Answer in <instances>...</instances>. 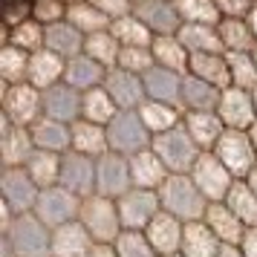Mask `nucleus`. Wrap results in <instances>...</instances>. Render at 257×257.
<instances>
[{
	"label": "nucleus",
	"mask_w": 257,
	"mask_h": 257,
	"mask_svg": "<svg viewBox=\"0 0 257 257\" xmlns=\"http://www.w3.org/2000/svg\"><path fill=\"white\" fill-rule=\"evenodd\" d=\"M110 32H113V38H116L121 47L151 49L153 41H156V38H153V32H151L145 24H142L136 15H127V18H118V21H113Z\"/></svg>",
	"instance_id": "obj_40"
},
{
	"label": "nucleus",
	"mask_w": 257,
	"mask_h": 257,
	"mask_svg": "<svg viewBox=\"0 0 257 257\" xmlns=\"http://www.w3.org/2000/svg\"><path fill=\"white\" fill-rule=\"evenodd\" d=\"M133 15L151 29L153 38L179 35V29H182V15L171 0H145L139 6H133Z\"/></svg>",
	"instance_id": "obj_15"
},
{
	"label": "nucleus",
	"mask_w": 257,
	"mask_h": 257,
	"mask_svg": "<svg viewBox=\"0 0 257 257\" xmlns=\"http://www.w3.org/2000/svg\"><path fill=\"white\" fill-rule=\"evenodd\" d=\"M130 174H133V188L142 191H159L165 185V179L171 176V171L162 165V159L148 148V151L130 156Z\"/></svg>",
	"instance_id": "obj_26"
},
{
	"label": "nucleus",
	"mask_w": 257,
	"mask_h": 257,
	"mask_svg": "<svg viewBox=\"0 0 257 257\" xmlns=\"http://www.w3.org/2000/svg\"><path fill=\"white\" fill-rule=\"evenodd\" d=\"M84 44H87V38L70 24V21H61V24H52L47 26V35H44V49L49 52H55L61 55L64 61L75 58V55H81L84 52Z\"/></svg>",
	"instance_id": "obj_29"
},
{
	"label": "nucleus",
	"mask_w": 257,
	"mask_h": 257,
	"mask_svg": "<svg viewBox=\"0 0 257 257\" xmlns=\"http://www.w3.org/2000/svg\"><path fill=\"white\" fill-rule=\"evenodd\" d=\"M78 222L93 234V240L98 245H116V240L121 237V231H124L121 217H118L116 199L98 197V194H93V197H87L81 202Z\"/></svg>",
	"instance_id": "obj_3"
},
{
	"label": "nucleus",
	"mask_w": 257,
	"mask_h": 257,
	"mask_svg": "<svg viewBox=\"0 0 257 257\" xmlns=\"http://www.w3.org/2000/svg\"><path fill=\"white\" fill-rule=\"evenodd\" d=\"M168 257H182V254H168Z\"/></svg>",
	"instance_id": "obj_63"
},
{
	"label": "nucleus",
	"mask_w": 257,
	"mask_h": 257,
	"mask_svg": "<svg viewBox=\"0 0 257 257\" xmlns=\"http://www.w3.org/2000/svg\"><path fill=\"white\" fill-rule=\"evenodd\" d=\"M245 182H248V188H251V191L257 194V168H254V171H251L248 176H245Z\"/></svg>",
	"instance_id": "obj_57"
},
{
	"label": "nucleus",
	"mask_w": 257,
	"mask_h": 257,
	"mask_svg": "<svg viewBox=\"0 0 257 257\" xmlns=\"http://www.w3.org/2000/svg\"><path fill=\"white\" fill-rule=\"evenodd\" d=\"M217 32H220V41H222V47H225V52H248V55H254L257 38L251 32L248 21L222 18L220 26H217Z\"/></svg>",
	"instance_id": "obj_37"
},
{
	"label": "nucleus",
	"mask_w": 257,
	"mask_h": 257,
	"mask_svg": "<svg viewBox=\"0 0 257 257\" xmlns=\"http://www.w3.org/2000/svg\"><path fill=\"white\" fill-rule=\"evenodd\" d=\"M217 116L222 118V124L228 130H251L257 121L254 95L248 93V90H237V87L222 90Z\"/></svg>",
	"instance_id": "obj_14"
},
{
	"label": "nucleus",
	"mask_w": 257,
	"mask_h": 257,
	"mask_svg": "<svg viewBox=\"0 0 257 257\" xmlns=\"http://www.w3.org/2000/svg\"><path fill=\"white\" fill-rule=\"evenodd\" d=\"M222 243L217 240V234L211 231L205 222H188L185 237H182V257H220Z\"/></svg>",
	"instance_id": "obj_33"
},
{
	"label": "nucleus",
	"mask_w": 257,
	"mask_h": 257,
	"mask_svg": "<svg viewBox=\"0 0 257 257\" xmlns=\"http://www.w3.org/2000/svg\"><path fill=\"white\" fill-rule=\"evenodd\" d=\"M245 21H248V26H251V32H254V38H257V3H254V9L248 12V18H245Z\"/></svg>",
	"instance_id": "obj_56"
},
{
	"label": "nucleus",
	"mask_w": 257,
	"mask_h": 257,
	"mask_svg": "<svg viewBox=\"0 0 257 257\" xmlns=\"http://www.w3.org/2000/svg\"><path fill=\"white\" fill-rule=\"evenodd\" d=\"M191 179L197 182V188L205 194L208 202H225L231 185L237 182L231 171L217 159V153H202L191 171Z\"/></svg>",
	"instance_id": "obj_10"
},
{
	"label": "nucleus",
	"mask_w": 257,
	"mask_h": 257,
	"mask_svg": "<svg viewBox=\"0 0 257 257\" xmlns=\"http://www.w3.org/2000/svg\"><path fill=\"white\" fill-rule=\"evenodd\" d=\"M95 245L98 243L93 240V234L78 220L52 231V257H90Z\"/></svg>",
	"instance_id": "obj_20"
},
{
	"label": "nucleus",
	"mask_w": 257,
	"mask_h": 257,
	"mask_svg": "<svg viewBox=\"0 0 257 257\" xmlns=\"http://www.w3.org/2000/svg\"><path fill=\"white\" fill-rule=\"evenodd\" d=\"M32 133V142H35L38 151H49V153H70L72 151V124H64V121H55L49 116H41L29 127Z\"/></svg>",
	"instance_id": "obj_22"
},
{
	"label": "nucleus",
	"mask_w": 257,
	"mask_h": 257,
	"mask_svg": "<svg viewBox=\"0 0 257 257\" xmlns=\"http://www.w3.org/2000/svg\"><path fill=\"white\" fill-rule=\"evenodd\" d=\"M107 72L101 64H95L90 55H75V58L67 61V72H64V84H70L72 90L78 93H87V90H95V87H104Z\"/></svg>",
	"instance_id": "obj_27"
},
{
	"label": "nucleus",
	"mask_w": 257,
	"mask_h": 257,
	"mask_svg": "<svg viewBox=\"0 0 257 257\" xmlns=\"http://www.w3.org/2000/svg\"><path fill=\"white\" fill-rule=\"evenodd\" d=\"M182 127L191 133V139L197 142V148L202 153H214V148L222 139V133L228 130L217 113H185Z\"/></svg>",
	"instance_id": "obj_25"
},
{
	"label": "nucleus",
	"mask_w": 257,
	"mask_h": 257,
	"mask_svg": "<svg viewBox=\"0 0 257 257\" xmlns=\"http://www.w3.org/2000/svg\"><path fill=\"white\" fill-rule=\"evenodd\" d=\"M156 67L151 49H139V47H121V55H118V70L133 72V75H145Z\"/></svg>",
	"instance_id": "obj_48"
},
{
	"label": "nucleus",
	"mask_w": 257,
	"mask_h": 257,
	"mask_svg": "<svg viewBox=\"0 0 257 257\" xmlns=\"http://www.w3.org/2000/svg\"><path fill=\"white\" fill-rule=\"evenodd\" d=\"M130 3H133V6H139V3H145V0H130Z\"/></svg>",
	"instance_id": "obj_60"
},
{
	"label": "nucleus",
	"mask_w": 257,
	"mask_h": 257,
	"mask_svg": "<svg viewBox=\"0 0 257 257\" xmlns=\"http://www.w3.org/2000/svg\"><path fill=\"white\" fill-rule=\"evenodd\" d=\"M29 75V52L12 47V44H3L0 47V81L6 84H26Z\"/></svg>",
	"instance_id": "obj_42"
},
{
	"label": "nucleus",
	"mask_w": 257,
	"mask_h": 257,
	"mask_svg": "<svg viewBox=\"0 0 257 257\" xmlns=\"http://www.w3.org/2000/svg\"><path fill=\"white\" fill-rule=\"evenodd\" d=\"M44 116V93L32 84H6L0 90V118L18 127H32Z\"/></svg>",
	"instance_id": "obj_5"
},
{
	"label": "nucleus",
	"mask_w": 257,
	"mask_h": 257,
	"mask_svg": "<svg viewBox=\"0 0 257 257\" xmlns=\"http://www.w3.org/2000/svg\"><path fill=\"white\" fill-rule=\"evenodd\" d=\"M81 197H75L72 191H67L64 185H52V188H44L41 197H38V205H35V214L38 220L44 222L47 228H61L67 222H75L78 214H81Z\"/></svg>",
	"instance_id": "obj_7"
},
{
	"label": "nucleus",
	"mask_w": 257,
	"mask_h": 257,
	"mask_svg": "<svg viewBox=\"0 0 257 257\" xmlns=\"http://www.w3.org/2000/svg\"><path fill=\"white\" fill-rule=\"evenodd\" d=\"M95 179H98V168H95V159L90 156H81V153H64V162H61V185L72 191L75 197H93L95 194Z\"/></svg>",
	"instance_id": "obj_13"
},
{
	"label": "nucleus",
	"mask_w": 257,
	"mask_h": 257,
	"mask_svg": "<svg viewBox=\"0 0 257 257\" xmlns=\"http://www.w3.org/2000/svg\"><path fill=\"white\" fill-rule=\"evenodd\" d=\"M64 72H67V61L49 52V49H38L29 55V75H26V84H32L35 90H49L55 84L64 81Z\"/></svg>",
	"instance_id": "obj_21"
},
{
	"label": "nucleus",
	"mask_w": 257,
	"mask_h": 257,
	"mask_svg": "<svg viewBox=\"0 0 257 257\" xmlns=\"http://www.w3.org/2000/svg\"><path fill=\"white\" fill-rule=\"evenodd\" d=\"M90 257H118V251H116V245H95Z\"/></svg>",
	"instance_id": "obj_54"
},
{
	"label": "nucleus",
	"mask_w": 257,
	"mask_h": 257,
	"mask_svg": "<svg viewBox=\"0 0 257 257\" xmlns=\"http://www.w3.org/2000/svg\"><path fill=\"white\" fill-rule=\"evenodd\" d=\"M44 35H47V26H41L38 21H24V24L6 29L3 44H12V47L24 49V52L32 55L38 49H44Z\"/></svg>",
	"instance_id": "obj_44"
},
{
	"label": "nucleus",
	"mask_w": 257,
	"mask_h": 257,
	"mask_svg": "<svg viewBox=\"0 0 257 257\" xmlns=\"http://www.w3.org/2000/svg\"><path fill=\"white\" fill-rule=\"evenodd\" d=\"M254 67H257V49H254Z\"/></svg>",
	"instance_id": "obj_62"
},
{
	"label": "nucleus",
	"mask_w": 257,
	"mask_h": 257,
	"mask_svg": "<svg viewBox=\"0 0 257 257\" xmlns=\"http://www.w3.org/2000/svg\"><path fill=\"white\" fill-rule=\"evenodd\" d=\"M220 257H245L240 245H222L220 248Z\"/></svg>",
	"instance_id": "obj_55"
},
{
	"label": "nucleus",
	"mask_w": 257,
	"mask_h": 257,
	"mask_svg": "<svg viewBox=\"0 0 257 257\" xmlns=\"http://www.w3.org/2000/svg\"><path fill=\"white\" fill-rule=\"evenodd\" d=\"M84 55H90L95 64H101L104 70H116L118 67V55H121V44H118L113 32H98V35H90L87 44H84Z\"/></svg>",
	"instance_id": "obj_43"
},
{
	"label": "nucleus",
	"mask_w": 257,
	"mask_h": 257,
	"mask_svg": "<svg viewBox=\"0 0 257 257\" xmlns=\"http://www.w3.org/2000/svg\"><path fill=\"white\" fill-rule=\"evenodd\" d=\"M251 95H254V110H257V90H254V93H251Z\"/></svg>",
	"instance_id": "obj_61"
},
{
	"label": "nucleus",
	"mask_w": 257,
	"mask_h": 257,
	"mask_svg": "<svg viewBox=\"0 0 257 257\" xmlns=\"http://www.w3.org/2000/svg\"><path fill=\"white\" fill-rule=\"evenodd\" d=\"M116 205H118V217H121L124 231H145L153 222V217L162 211L159 194L156 191H142V188L127 191L121 199H116Z\"/></svg>",
	"instance_id": "obj_12"
},
{
	"label": "nucleus",
	"mask_w": 257,
	"mask_h": 257,
	"mask_svg": "<svg viewBox=\"0 0 257 257\" xmlns=\"http://www.w3.org/2000/svg\"><path fill=\"white\" fill-rule=\"evenodd\" d=\"M214 153L234 174V179H245L257 168V153L251 139H248V130H225Z\"/></svg>",
	"instance_id": "obj_9"
},
{
	"label": "nucleus",
	"mask_w": 257,
	"mask_h": 257,
	"mask_svg": "<svg viewBox=\"0 0 257 257\" xmlns=\"http://www.w3.org/2000/svg\"><path fill=\"white\" fill-rule=\"evenodd\" d=\"M139 116L142 121H145V127L151 130V136H162V133H168V130H174L182 124V118H185V113L179 110V107H171V104H162V101H145V104L139 107Z\"/></svg>",
	"instance_id": "obj_36"
},
{
	"label": "nucleus",
	"mask_w": 257,
	"mask_h": 257,
	"mask_svg": "<svg viewBox=\"0 0 257 257\" xmlns=\"http://www.w3.org/2000/svg\"><path fill=\"white\" fill-rule=\"evenodd\" d=\"M35 151L29 127H18L12 121L0 118V162L3 168H24L26 159Z\"/></svg>",
	"instance_id": "obj_17"
},
{
	"label": "nucleus",
	"mask_w": 257,
	"mask_h": 257,
	"mask_svg": "<svg viewBox=\"0 0 257 257\" xmlns=\"http://www.w3.org/2000/svg\"><path fill=\"white\" fill-rule=\"evenodd\" d=\"M188 72L197 75L199 81L217 87V90H228L231 87V70H228V58L225 55H191Z\"/></svg>",
	"instance_id": "obj_34"
},
{
	"label": "nucleus",
	"mask_w": 257,
	"mask_h": 257,
	"mask_svg": "<svg viewBox=\"0 0 257 257\" xmlns=\"http://www.w3.org/2000/svg\"><path fill=\"white\" fill-rule=\"evenodd\" d=\"M202 222L217 234V240H220L222 245H240L243 243L245 225L240 222V217H237L225 202H211L208 211H205V217H202Z\"/></svg>",
	"instance_id": "obj_24"
},
{
	"label": "nucleus",
	"mask_w": 257,
	"mask_h": 257,
	"mask_svg": "<svg viewBox=\"0 0 257 257\" xmlns=\"http://www.w3.org/2000/svg\"><path fill=\"white\" fill-rule=\"evenodd\" d=\"M151 52H153L156 67L171 70V72H179V75H188V67H191V52H188L185 44H182L176 35L156 38V41H153V47H151Z\"/></svg>",
	"instance_id": "obj_32"
},
{
	"label": "nucleus",
	"mask_w": 257,
	"mask_h": 257,
	"mask_svg": "<svg viewBox=\"0 0 257 257\" xmlns=\"http://www.w3.org/2000/svg\"><path fill=\"white\" fill-rule=\"evenodd\" d=\"M228 58V70H231V87L237 90H257V67H254V55L248 52H225Z\"/></svg>",
	"instance_id": "obj_46"
},
{
	"label": "nucleus",
	"mask_w": 257,
	"mask_h": 257,
	"mask_svg": "<svg viewBox=\"0 0 257 257\" xmlns=\"http://www.w3.org/2000/svg\"><path fill=\"white\" fill-rule=\"evenodd\" d=\"M214 3H217L222 18H240V21H245L257 0H214Z\"/></svg>",
	"instance_id": "obj_52"
},
{
	"label": "nucleus",
	"mask_w": 257,
	"mask_h": 257,
	"mask_svg": "<svg viewBox=\"0 0 257 257\" xmlns=\"http://www.w3.org/2000/svg\"><path fill=\"white\" fill-rule=\"evenodd\" d=\"M116 251L118 257H159L145 231H121V237L116 240Z\"/></svg>",
	"instance_id": "obj_47"
},
{
	"label": "nucleus",
	"mask_w": 257,
	"mask_h": 257,
	"mask_svg": "<svg viewBox=\"0 0 257 257\" xmlns=\"http://www.w3.org/2000/svg\"><path fill=\"white\" fill-rule=\"evenodd\" d=\"M32 21L41 26H52L67 21V6L61 0H32Z\"/></svg>",
	"instance_id": "obj_49"
},
{
	"label": "nucleus",
	"mask_w": 257,
	"mask_h": 257,
	"mask_svg": "<svg viewBox=\"0 0 257 257\" xmlns=\"http://www.w3.org/2000/svg\"><path fill=\"white\" fill-rule=\"evenodd\" d=\"M72 151L90 156V159H101L104 153H110V142H107V127L93 124L87 118H78L72 124Z\"/></svg>",
	"instance_id": "obj_30"
},
{
	"label": "nucleus",
	"mask_w": 257,
	"mask_h": 257,
	"mask_svg": "<svg viewBox=\"0 0 257 257\" xmlns=\"http://www.w3.org/2000/svg\"><path fill=\"white\" fill-rule=\"evenodd\" d=\"M61 162L64 156L61 153H49V151H32V156L26 159V174L35 179V185L44 191V188L61 185Z\"/></svg>",
	"instance_id": "obj_35"
},
{
	"label": "nucleus",
	"mask_w": 257,
	"mask_h": 257,
	"mask_svg": "<svg viewBox=\"0 0 257 257\" xmlns=\"http://www.w3.org/2000/svg\"><path fill=\"white\" fill-rule=\"evenodd\" d=\"M151 151L162 159V165L171 174H191L197 159L202 156V151L197 148V142L191 139V133L182 124L174 130H168V133H162V136H153Z\"/></svg>",
	"instance_id": "obj_4"
},
{
	"label": "nucleus",
	"mask_w": 257,
	"mask_h": 257,
	"mask_svg": "<svg viewBox=\"0 0 257 257\" xmlns=\"http://www.w3.org/2000/svg\"><path fill=\"white\" fill-rule=\"evenodd\" d=\"M225 205L240 217L245 228H257V194L248 188L245 179H237L228 191V197H225Z\"/></svg>",
	"instance_id": "obj_41"
},
{
	"label": "nucleus",
	"mask_w": 257,
	"mask_h": 257,
	"mask_svg": "<svg viewBox=\"0 0 257 257\" xmlns=\"http://www.w3.org/2000/svg\"><path fill=\"white\" fill-rule=\"evenodd\" d=\"M145 237L151 240V245L156 248L159 257L179 254L182 251V237H185V222L176 220L174 214H168V211H159L153 217V222L145 228Z\"/></svg>",
	"instance_id": "obj_18"
},
{
	"label": "nucleus",
	"mask_w": 257,
	"mask_h": 257,
	"mask_svg": "<svg viewBox=\"0 0 257 257\" xmlns=\"http://www.w3.org/2000/svg\"><path fill=\"white\" fill-rule=\"evenodd\" d=\"M171 3H176V0H171Z\"/></svg>",
	"instance_id": "obj_64"
},
{
	"label": "nucleus",
	"mask_w": 257,
	"mask_h": 257,
	"mask_svg": "<svg viewBox=\"0 0 257 257\" xmlns=\"http://www.w3.org/2000/svg\"><path fill=\"white\" fill-rule=\"evenodd\" d=\"M61 3H64V6L70 9V6H75V3H84V0H61Z\"/></svg>",
	"instance_id": "obj_59"
},
{
	"label": "nucleus",
	"mask_w": 257,
	"mask_h": 257,
	"mask_svg": "<svg viewBox=\"0 0 257 257\" xmlns=\"http://www.w3.org/2000/svg\"><path fill=\"white\" fill-rule=\"evenodd\" d=\"M24 21H32V0H9L6 12H3V26L12 29Z\"/></svg>",
	"instance_id": "obj_50"
},
{
	"label": "nucleus",
	"mask_w": 257,
	"mask_h": 257,
	"mask_svg": "<svg viewBox=\"0 0 257 257\" xmlns=\"http://www.w3.org/2000/svg\"><path fill=\"white\" fill-rule=\"evenodd\" d=\"M179 41L185 44L191 55H225V47L220 41L217 26H202V24H182Z\"/></svg>",
	"instance_id": "obj_31"
},
{
	"label": "nucleus",
	"mask_w": 257,
	"mask_h": 257,
	"mask_svg": "<svg viewBox=\"0 0 257 257\" xmlns=\"http://www.w3.org/2000/svg\"><path fill=\"white\" fill-rule=\"evenodd\" d=\"M116 116H118V107H116V101H113V95L107 93L104 87H95V90H87V93H84V98H81V118L107 127Z\"/></svg>",
	"instance_id": "obj_38"
},
{
	"label": "nucleus",
	"mask_w": 257,
	"mask_h": 257,
	"mask_svg": "<svg viewBox=\"0 0 257 257\" xmlns=\"http://www.w3.org/2000/svg\"><path fill=\"white\" fill-rule=\"evenodd\" d=\"M67 21H70L78 32H81L84 38L90 35H98V32H107L110 26H113V21L107 18V15H101L98 9H95L90 0H84V3H75V6H70L67 9Z\"/></svg>",
	"instance_id": "obj_39"
},
{
	"label": "nucleus",
	"mask_w": 257,
	"mask_h": 257,
	"mask_svg": "<svg viewBox=\"0 0 257 257\" xmlns=\"http://www.w3.org/2000/svg\"><path fill=\"white\" fill-rule=\"evenodd\" d=\"M142 78H145V90H148V98H151V101H162V104L179 107V98H182V78H185V75L162 70V67H153V70L145 72Z\"/></svg>",
	"instance_id": "obj_28"
},
{
	"label": "nucleus",
	"mask_w": 257,
	"mask_h": 257,
	"mask_svg": "<svg viewBox=\"0 0 257 257\" xmlns=\"http://www.w3.org/2000/svg\"><path fill=\"white\" fill-rule=\"evenodd\" d=\"M107 142L110 151L121 153V156H136V153L148 151L153 145L151 130L145 127L139 110H118V116L107 124Z\"/></svg>",
	"instance_id": "obj_6"
},
{
	"label": "nucleus",
	"mask_w": 257,
	"mask_h": 257,
	"mask_svg": "<svg viewBox=\"0 0 257 257\" xmlns=\"http://www.w3.org/2000/svg\"><path fill=\"white\" fill-rule=\"evenodd\" d=\"M176 9L182 15V24L220 26V21H222V15L214 0H176Z\"/></svg>",
	"instance_id": "obj_45"
},
{
	"label": "nucleus",
	"mask_w": 257,
	"mask_h": 257,
	"mask_svg": "<svg viewBox=\"0 0 257 257\" xmlns=\"http://www.w3.org/2000/svg\"><path fill=\"white\" fill-rule=\"evenodd\" d=\"M156 194H159L162 211L174 214L176 220H182L185 225L188 222H199L211 205L205 194L197 188V182L191 179V174H171Z\"/></svg>",
	"instance_id": "obj_1"
},
{
	"label": "nucleus",
	"mask_w": 257,
	"mask_h": 257,
	"mask_svg": "<svg viewBox=\"0 0 257 257\" xmlns=\"http://www.w3.org/2000/svg\"><path fill=\"white\" fill-rule=\"evenodd\" d=\"M104 90L113 95L118 110H139L148 101V90H145V78L133 75L124 70H110L104 78Z\"/></svg>",
	"instance_id": "obj_16"
},
{
	"label": "nucleus",
	"mask_w": 257,
	"mask_h": 257,
	"mask_svg": "<svg viewBox=\"0 0 257 257\" xmlns=\"http://www.w3.org/2000/svg\"><path fill=\"white\" fill-rule=\"evenodd\" d=\"M222 90L211 87V84L199 81L197 75L188 72L182 78V98H179V110L182 113H217L220 107Z\"/></svg>",
	"instance_id": "obj_23"
},
{
	"label": "nucleus",
	"mask_w": 257,
	"mask_h": 257,
	"mask_svg": "<svg viewBox=\"0 0 257 257\" xmlns=\"http://www.w3.org/2000/svg\"><path fill=\"white\" fill-rule=\"evenodd\" d=\"M245 257H257V228H245V237L240 243Z\"/></svg>",
	"instance_id": "obj_53"
},
{
	"label": "nucleus",
	"mask_w": 257,
	"mask_h": 257,
	"mask_svg": "<svg viewBox=\"0 0 257 257\" xmlns=\"http://www.w3.org/2000/svg\"><path fill=\"white\" fill-rule=\"evenodd\" d=\"M81 98L84 93L72 90L70 84H55V87L44 90V116L64 121V124H75L81 118Z\"/></svg>",
	"instance_id": "obj_19"
},
{
	"label": "nucleus",
	"mask_w": 257,
	"mask_h": 257,
	"mask_svg": "<svg viewBox=\"0 0 257 257\" xmlns=\"http://www.w3.org/2000/svg\"><path fill=\"white\" fill-rule=\"evenodd\" d=\"M248 139H251V145H254V153H257V121H254V127L248 130Z\"/></svg>",
	"instance_id": "obj_58"
},
{
	"label": "nucleus",
	"mask_w": 257,
	"mask_h": 257,
	"mask_svg": "<svg viewBox=\"0 0 257 257\" xmlns=\"http://www.w3.org/2000/svg\"><path fill=\"white\" fill-rule=\"evenodd\" d=\"M101 15H107L110 21H118V18H127L133 15V3L130 0H90Z\"/></svg>",
	"instance_id": "obj_51"
},
{
	"label": "nucleus",
	"mask_w": 257,
	"mask_h": 257,
	"mask_svg": "<svg viewBox=\"0 0 257 257\" xmlns=\"http://www.w3.org/2000/svg\"><path fill=\"white\" fill-rule=\"evenodd\" d=\"M98 179H95V194L107 199H121L127 191H133V174H130V159L121 153H104L95 159Z\"/></svg>",
	"instance_id": "obj_11"
},
{
	"label": "nucleus",
	"mask_w": 257,
	"mask_h": 257,
	"mask_svg": "<svg viewBox=\"0 0 257 257\" xmlns=\"http://www.w3.org/2000/svg\"><path fill=\"white\" fill-rule=\"evenodd\" d=\"M0 194H3V205L12 211L15 217L21 214H32L41 197V188L35 179L26 174V168H3L0 174Z\"/></svg>",
	"instance_id": "obj_8"
},
{
	"label": "nucleus",
	"mask_w": 257,
	"mask_h": 257,
	"mask_svg": "<svg viewBox=\"0 0 257 257\" xmlns=\"http://www.w3.org/2000/svg\"><path fill=\"white\" fill-rule=\"evenodd\" d=\"M12 257H52V228H47L35 214L15 217L12 228L0 234Z\"/></svg>",
	"instance_id": "obj_2"
}]
</instances>
